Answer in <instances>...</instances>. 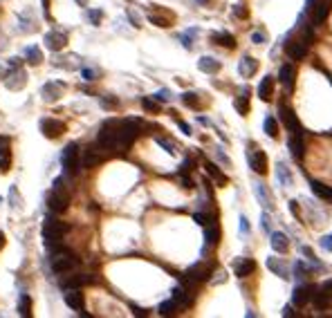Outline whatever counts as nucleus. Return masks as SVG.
Wrapping results in <instances>:
<instances>
[{
    "instance_id": "nucleus-1",
    "label": "nucleus",
    "mask_w": 332,
    "mask_h": 318,
    "mask_svg": "<svg viewBox=\"0 0 332 318\" xmlns=\"http://www.w3.org/2000/svg\"><path fill=\"white\" fill-rule=\"evenodd\" d=\"M139 130H142V121H137V119H108L99 130L97 144L103 146L106 150L123 153L139 137Z\"/></svg>"
},
{
    "instance_id": "nucleus-2",
    "label": "nucleus",
    "mask_w": 332,
    "mask_h": 318,
    "mask_svg": "<svg viewBox=\"0 0 332 318\" xmlns=\"http://www.w3.org/2000/svg\"><path fill=\"white\" fill-rule=\"evenodd\" d=\"M48 206L54 213H65L67 206H70V189L65 186L63 177H56L54 184H52V191L48 195Z\"/></svg>"
},
{
    "instance_id": "nucleus-3",
    "label": "nucleus",
    "mask_w": 332,
    "mask_h": 318,
    "mask_svg": "<svg viewBox=\"0 0 332 318\" xmlns=\"http://www.w3.org/2000/svg\"><path fill=\"white\" fill-rule=\"evenodd\" d=\"M50 264H52V271H54V274H67V271H72L76 264H79V258H76L72 251H67V249L56 247L54 253H52V258H50Z\"/></svg>"
},
{
    "instance_id": "nucleus-4",
    "label": "nucleus",
    "mask_w": 332,
    "mask_h": 318,
    "mask_svg": "<svg viewBox=\"0 0 332 318\" xmlns=\"http://www.w3.org/2000/svg\"><path fill=\"white\" fill-rule=\"evenodd\" d=\"M67 231H70V226H67L65 222H59V220L48 217V220H45V226H43V238H45V242H48V247L54 242V249H56Z\"/></svg>"
},
{
    "instance_id": "nucleus-5",
    "label": "nucleus",
    "mask_w": 332,
    "mask_h": 318,
    "mask_svg": "<svg viewBox=\"0 0 332 318\" xmlns=\"http://www.w3.org/2000/svg\"><path fill=\"white\" fill-rule=\"evenodd\" d=\"M108 157V150L103 148V146L99 144H95V146H88L86 150H83V159H81V164L86 166V168H95V166H99L103 164Z\"/></svg>"
},
{
    "instance_id": "nucleus-6",
    "label": "nucleus",
    "mask_w": 332,
    "mask_h": 318,
    "mask_svg": "<svg viewBox=\"0 0 332 318\" xmlns=\"http://www.w3.org/2000/svg\"><path fill=\"white\" fill-rule=\"evenodd\" d=\"M61 161H63L65 173H72V175L79 173V146H76V144H67Z\"/></svg>"
},
{
    "instance_id": "nucleus-7",
    "label": "nucleus",
    "mask_w": 332,
    "mask_h": 318,
    "mask_svg": "<svg viewBox=\"0 0 332 318\" xmlns=\"http://www.w3.org/2000/svg\"><path fill=\"white\" fill-rule=\"evenodd\" d=\"M65 130H67V126H65L63 121H59V119H50V117L40 119V132H43L48 139H59V137H63Z\"/></svg>"
},
{
    "instance_id": "nucleus-8",
    "label": "nucleus",
    "mask_w": 332,
    "mask_h": 318,
    "mask_svg": "<svg viewBox=\"0 0 332 318\" xmlns=\"http://www.w3.org/2000/svg\"><path fill=\"white\" fill-rule=\"evenodd\" d=\"M148 20L153 25H157V27H171L173 25V12H169V9H162V7H157V5H153V9L148 12Z\"/></svg>"
},
{
    "instance_id": "nucleus-9",
    "label": "nucleus",
    "mask_w": 332,
    "mask_h": 318,
    "mask_svg": "<svg viewBox=\"0 0 332 318\" xmlns=\"http://www.w3.org/2000/svg\"><path fill=\"white\" fill-rule=\"evenodd\" d=\"M209 276H211V264L198 262V264H193V267L186 269L184 278L189 280V283H202V280H206Z\"/></svg>"
},
{
    "instance_id": "nucleus-10",
    "label": "nucleus",
    "mask_w": 332,
    "mask_h": 318,
    "mask_svg": "<svg viewBox=\"0 0 332 318\" xmlns=\"http://www.w3.org/2000/svg\"><path fill=\"white\" fill-rule=\"evenodd\" d=\"M45 45H48V50H52V52L65 50V45H67V34H65V32H59V29H54V32H48V34H45Z\"/></svg>"
},
{
    "instance_id": "nucleus-11",
    "label": "nucleus",
    "mask_w": 332,
    "mask_h": 318,
    "mask_svg": "<svg viewBox=\"0 0 332 318\" xmlns=\"http://www.w3.org/2000/svg\"><path fill=\"white\" fill-rule=\"evenodd\" d=\"M278 112H281V114H278V117H281L283 126L287 128L292 134H301V126H299V121H297V114H294L292 110H289V108L285 106V103H283L281 108H278Z\"/></svg>"
},
{
    "instance_id": "nucleus-12",
    "label": "nucleus",
    "mask_w": 332,
    "mask_h": 318,
    "mask_svg": "<svg viewBox=\"0 0 332 318\" xmlns=\"http://www.w3.org/2000/svg\"><path fill=\"white\" fill-rule=\"evenodd\" d=\"M65 305L72 307L74 311H83V309H86V296L81 294L79 287H74V289H67V291H65Z\"/></svg>"
},
{
    "instance_id": "nucleus-13",
    "label": "nucleus",
    "mask_w": 332,
    "mask_h": 318,
    "mask_svg": "<svg viewBox=\"0 0 332 318\" xmlns=\"http://www.w3.org/2000/svg\"><path fill=\"white\" fill-rule=\"evenodd\" d=\"M249 166H252L254 173L265 175L267 173V155L263 150H252L249 153Z\"/></svg>"
},
{
    "instance_id": "nucleus-14",
    "label": "nucleus",
    "mask_w": 332,
    "mask_h": 318,
    "mask_svg": "<svg viewBox=\"0 0 332 318\" xmlns=\"http://www.w3.org/2000/svg\"><path fill=\"white\" fill-rule=\"evenodd\" d=\"M285 52H287V56L292 61H299L305 56V52H308V40H287L285 43Z\"/></svg>"
},
{
    "instance_id": "nucleus-15",
    "label": "nucleus",
    "mask_w": 332,
    "mask_h": 318,
    "mask_svg": "<svg viewBox=\"0 0 332 318\" xmlns=\"http://www.w3.org/2000/svg\"><path fill=\"white\" fill-rule=\"evenodd\" d=\"M12 168V150H9V137H0V173Z\"/></svg>"
},
{
    "instance_id": "nucleus-16",
    "label": "nucleus",
    "mask_w": 332,
    "mask_h": 318,
    "mask_svg": "<svg viewBox=\"0 0 332 318\" xmlns=\"http://www.w3.org/2000/svg\"><path fill=\"white\" fill-rule=\"evenodd\" d=\"M233 271H236L238 278H247V276H252L256 271V262L252 258H238L233 262Z\"/></svg>"
},
{
    "instance_id": "nucleus-17",
    "label": "nucleus",
    "mask_w": 332,
    "mask_h": 318,
    "mask_svg": "<svg viewBox=\"0 0 332 318\" xmlns=\"http://www.w3.org/2000/svg\"><path fill=\"white\" fill-rule=\"evenodd\" d=\"M312 287L310 285H301V287H297L294 289V294H292V302L297 307H303V305H308L310 302V298H312Z\"/></svg>"
},
{
    "instance_id": "nucleus-18",
    "label": "nucleus",
    "mask_w": 332,
    "mask_h": 318,
    "mask_svg": "<svg viewBox=\"0 0 332 318\" xmlns=\"http://www.w3.org/2000/svg\"><path fill=\"white\" fill-rule=\"evenodd\" d=\"M330 0H321V3H316L312 9H310V12H312V25L314 23H323L325 18H328V14H330Z\"/></svg>"
},
{
    "instance_id": "nucleus-19",
    "label": "nucleus",
    "mask_w": 332,
    "mask_h": 318,
    "mask_svg": "<svg viewBox=\"0 0 332 318\" xmlns=\"http://www.w3.org/2000/svg\"><path fill=\"white\" fill-rule=\"evenodd\" d=\"M40 95H43V99H45L48 103H52V101H56V99L63 95V85H61V83L50 81V83H45V85H43Z\"/></svg>"
},
{
    "instance_id": "nucleus-20",
    "label": "nucleus",
    "mask_w": 332,
    "mask_h": 318,
    "mask_svg": "<svg viewBox=\"0 0 332 318\" xmlns=\"http://www.w3.org/2000/svg\"><path fill=\"white\" fill-rule=\"evenodd\" d=\"M25 83H27V74H25L20 67H18V70L14 67V72L9 74V79L5 81V85H7L9 90H20V87H25Z\"/></svg>"
},
{
    "instance_id": "nucleus-21",
    "label": "nucleus",
    "mask_w": 332,
    "mask_h": 318,
    "mask_svg": "<svg viewBox=\"0 0 332 318\" xmlns=\"http://www.w3.org/2000/svg\"><path fill=\"white\" fill-rule=\"evenodd\" d=\"M274 76H265V79H261L258 83V97L263 99V101H272L274 97Z\"/></svg>"
},
{
    "instance_id": "nucleus-22",
    "label": "nucleus",
    "mask_w": 332,
    "mask_h": 318,
    "mask_svg": "<svg viewBox=\"0 0 332 318\" xmlns=\"http://www.w3.org/2000/svg\"><path fill=\"white\" fill-rule=\"evenodd\" d=\"M269 242H272V249L274 251H278V253H285L289 249V240H287V236L285 233H278V231H272L269 233Z\"/></svg>"
},
{
    "instance_id": "nucleus-23",
    "label": "nucleus",
    "mask_w": 332,
    "mask_h": 318,
    "mask_svg": "<svg viewBox=\"0 0 332 318\" xmlns=\"http://www.w3.org/2000/svg\"><path fill=\"white\" fill-rule=\"evenodd\" d=\"M258 70V61L252 59V56H242L240 59V65H238V72H240L245 79H249V76H254Z\"/></svg>"
},
{
    "instance_id": "nucleus-24",
    "label": "nucleus",
    "mask_w": 332,
    "mask_h": 318,
    "mask_svg": "<svg viewBox=\"0 0 332 318\" xmlns=\"http://www.w3.org/2000/svg\"><path fill=\"white\" fill-rule=\"evenodd\" d=\"M278 79H281V83H283L285 90L292 92V87H294V67H292V65H283V67H281V74H278Z\"/></svg>"
},
{
    "instance_id": "nucleus-25",
    "label": "nucleus",
    "mask_w": 332,
    "mask_h": 318,
    "mask_svg": "<svg viewBox=\"0 0 332 318\" xmlns=\"http://www.w3.org/2000/svg\"><path fill=\"white\" fill-rule=\"evenodd\" d=\"M211 40H214L216 45H222V48H227V50H233L236 48V38H233L231 34H227V32H218L211 36Z\"/></svg>"
},
{
    "instance_id": "nucleus-26",
    "label": "nucleus",
    "mask_w": 332,
    "mask_h": 318,
    "mask_svg": "<svg viewBox=\"0 0 332 318\" xmlns=\"http://www.w3.org/2000/svg\"><path fill=\"white\" fill-rule=\"evenodd\" d=\"M198 67L202 72H206V74H216V72L220 70V63H218L216 59H211V56H202L198 61Z\"/></svg>"
},
{
    "instance_id": "nucleus-27",
    "label": "nucleus",
    "mask_w": 332,
    "mask_h": 318,
    "mask_svg": "<svg viewBox=\"0 0 332 318\" xmlns=\"http://www.w3.org/2000/svg\"><path fill=\"white\" fill-rule=\"evenodd\" d=\"M204 240L206 244H218V240H220V229H218V224L209 222L204 226Z\"/></svg>"
},
{
    "instance_id": "nucleus-28",
    "label": "nucleus",
    "mask_w": 332,
    "mask_h": 318,
    "mask_svg": "<svg viewBox=\"0 0 332 318\" xmlns=\"http://www.w3.org/2000/svg\"><path fill=\"white\" fill-rule=\"evenodd\" d=\"M310 189H312L314 195H319V197H323V200H332V189L330 186H325V184H321V181H310Z\"/></svg>"
},
{
    "instance_id": "nucleus-29",
    "label": "nucleus",
    "mask_w": 332,
    "mask_h": 318,
    "mask_svg": "<svg viewBox=\"0 0 332 318\" xmlns=\"http://www.w3.org/2000/svg\"><path fill=\"white\" fill-rule=\"evenodd\" d=\"M289 153L294 155L297 159H303V142H301V134H292L289 137Z\"/></svg>"
},
{
    "instance_id": "nucleus-30",
    "label": "nucleus",
    "mask_w": 332,
    "mask_h": 318,
    "mask_svg": "<svg viewBox=\"0 0 332 318\" xmlns=\"http://www.w3.org/2000/svg\"><path fill=\"white\" fill-rule=\"evenodd\" d=\"M88 283H92V278L88 274H79V276H74V278H67L63 287H67V289H74V287H83V285H88Z\"/></svg>"
},
{
    "instance_id": "nucleus-31",
    "label": "nucleus",
    "mask_w": 332,
    "mask_h": 318,
    "mask_svg": "<svg viewBox=\"0 0 332 318\" xmlns=\"http://www.w3.org/2000/svg\"><path fill=\"white\" fill-rule=\"evenodd\" d=\"M233 106H236V110L240 112V114H247L249 112V90H247V87L240 92V95H238V99H236V103H233Z\"/></svg>"
},
{
    "instance_id": "nucleus-32",
    "label": "nucleus",
    "mask_w": 332,
    "mask_h": 318,
    "mask_svg": "<svg viewBox=\"0 0 332 318\" xmlns=\"http://www.w3.org/2000/svg\"><path fill=\"white\" fill-rule=\"evenodd\" d=\"M254 193H256V197L261 200V204L265 206V208H272V197H269V193L267 189L263 184H254Z\"/></svg>"
},
{
    "instance_id": "nucleus-33",
    "label": "nucleus",
    "mask_w": 332,
    "mask_h": 318,
    "mask_svg": "<svg viewBox=\"0 0 332 318\" xmlns=\"http://www.w3.org/2000/svg\"><path fill=\"white\" fill-rule=\"evenodd\" d=\"M330 302H332V296L328 294V291L321 289L319 294H314V307H316V309H328Z\"/></svg>"
},
{
    "instance_id": "nucleus-34",
    "label": "nucleus",
    "mask_w": 332,
    "mask_h": 318,
    "mask_svg": "<svg viewBox=\"0 0 332 318\" xmlns=\"http://www.w3.org/2000/svg\"><path fill=\"white\" fill-rule=\"evenodd\" d=\"M173 300L178 302L180 307H182V305L184 307L191 305V296H189V291H186L184 287H175V289H173Z\"/></svg>"
},
{
    "instance_id": "nucleus-35",
    "label": "nucleus",
    "mask_w": 332,
    "mask_h": 318,
    "mask_svg": "<svg viewBox=\"0 0 332 318\" xmlns=\"http://www.w3.org/2000/svg\"><path fill=\"white\" fill-rule=\"evenodd\" d=\"M276 177H278V181H281L283 186H289L292 184V175H289V168L283 164V161H278V166H276Z\"/></svg>"
},
{
    "instance_id": "nucleus-36",
    "label": "nucleus",
    "mask_w": 332,
    "mask_h": 318,
    "mask_svg": "<svg viewBox=\"0 0 332 318\" xmlns=\"http://www.w3.org/2000/svg\"><path fill=\"white\" fill-rule=\"evenodd\" d=\"M25 59H27V63L38 65V63H43V52L38 48H27L25 50Z\"/></svg>"
},
{
    "instance_id": "nucleus-37",
    "label": "nucleus",
    "mask_w": 332,
    "mask_h": 318,
    "mask_svg": "<svg viewBox=\"0 0 332 318\" xmlns=\"http://www.w3.org/2000/svg\"><path fill=\"white\" fill-rule=\"evenodd\" d=\"M18 314L20 316H32V298H29L27 294H23L20 296V302H18Z\"/></svg>"
},
{
    "instance_id": "nucleus-38",
    "label": "nucleus",
    "mask_w": 332,
    "mask_h": 318,
    "mask_svg": "<svg viewBox=\"0 0 332 318\" xmlns=\"http://www.w3.org/2000/svg\"><path fill=\"white\" fill-rule=\"evenodd\" d=\"M204 168H206V173H209V175H211V177H214V179L218 181V184H222V186L227 184V177L222 175L220 170H218V166H216V164H211V161H206V164H204Z\"/></svg>"
},
{
    "instance_id": "nucleus-39",
    "label": "nucleus",
    "mask_w": 332,
    "mask_h": 318,
    "mask_svg": "<svg viewBox=\"0 0 332 318\" xmlns=\"http://www.w3.org/2000/svg\"><path fill=\"white\" fill-rule=\"evenodd\" d=\"M265 132H267V137H272V139H276L278 137V126H276V119L272 117V114H267L265 117Z\"/></svg>"
},
{
    "instance_id": "nucleus-40",
    "label": "nucleus",
    "mask_w": 332,
    "mask_h": 318,
    "mask_svg": "<svg viewBox=\"0 0 332 318\" xmlns=\"http://www.w3.org/2000/svg\"><path fill=\"white\" fill-rule=\"evenodd\" d=\"M267 267L272 269L274 274L281 276V278H289V276H287V267H285L283 262H276V258H269V260H267Z\"/></svg>"
},
{
    "instance_id": "nucleus-41",
    "label": "nucleus",
    "mask_w": 332,
    "mask_h": 318,
    "mask_svg": "<svg viewBox=\"0 0 332 318\" xmlns=\"http://www.w3.org/2000/svg\"><path fill=\"white\" fill-rule=\"evenodd\" d=\"M175 309H178V302H175L173 298L159 305V314H162V316H171V314H175Z\"/></svg>"
},
{
    "instance_id": "nucleus-42",
    "label": "nucleus",
    "mask_w": 332,
    "mask_h": 318,
    "mask_svg": "<svg viewBox=\"0 0 332 318\" xmlns=\"http://www.w3.org/2000/svg\"><path fill=\"white\" fill-rule=\"evenodd\" d=\"M182 101H184L189 108H195V110L200 108V99H198V95H195V92H184V95H182Z\"/></svg>"
},
{
    "instance_id": "nucleus-43",
    "label": "nucleus",
    "mask_w": 332,
    "mask_h": 318,
    "mask_svg": "<svg viewBox=\"0 0 332 318\" xmlns=\"http://www.w3.org/2000/svg\"><path fill=\"white\" fill-rule=\"evenodd\" d=\"M195 34H198V29H191V32H186V34L180 36V40H182V45H184L186 50H191V48H193V43H191V38H193Z\"/></svg>"
},
{
    "instance_id": "nucleus-44",
    "label": "nucleus",
    "mask_w": 332,
    "mask_h": 318,
    "mask_svg": "<svg viewBox=\"0 0 332 318\" xmlns=\"http://www.w3.org/2000/svg\"><path fill=\"white\" fill-rule=\"evenodd\" d=\"M142 106H144V110H148V112H159V106L153 101V99H148V97L142 99Z\"/></svg>"
},
{
    "instance_id": "nucleus-45",
    "label": "nucleus",
    "mask_w": 332,
    "mask_h": 318,
    "mask_svg": "<svg viewBox=\"0 0 332 318\" xmlns=\"http://www.w3.org/2000/svg\"><path fill=\"white\" fill-rule=\"evenodd\" d=\"M88 18H90L92 25H99L101 18H103V14L99 12V9H90V12H88Z\"/></svg>"
},
{
    "instance_id": "nucleus-46",
    "label": "nucleus",
    "mask_w": 332,
    "mask_h": 318,
    "mask_svg": "<svg viewBox=\"0 0 332 318\" xmlns=\"http://www.w3.org/2000/svg\"><path fill=\"white\" fill-rule=\"evenodd\" d=\"M101 106L108 108V110H117V108H119V101H117V99H101Z\"/></svg>"
},
{
    "instance_id": "nucleus-47",
    "label": "nucleus",
    "mask_w": 332,
    "mask_h": 318,
    "mask_svg": "<svg viewBox=\"0 0 332 318\" xmlns=\"http://www.w3.org/2000/svg\"><path fill=\"white\" fill-rule=\"evenodd\" d=\"M193 220L198 222V224H202V226H206V224H209V222H214L209 215H204V213H195V215H193Z\"/></svg>"
},
{
    "instance_id": "nucleus-48",
    "label": "nucleus",
    "mask_w": 332,
    "mask_h": 318,
    "mask_svg": "<svg viewBox=\"0 0 332 318\" xmlns=\"http://www.w3.org/2000/svg\"><path fill=\"white\" fill-rule=\"evenodd\" d=\"M252 40H254L256 45H263V43L267 40V34H265V32H254V34H252Z\"/></svg>"
},
{
    "instance_id": "nucleus-49",
    "label": "nucleus",
    "mask_w": 332,
    "mask_h": 318,
    "mask_svg": "<svg viewBox=\"0 0 332 318\" xmlns=\"http://www.w3.org/2000/svg\"><path fill=\"white\" fill-rule=\"evenodd\" d=\"M233 14H236L238 18H247L249 16V12L245 9V5H236V7H233Z\"/></svg>"
},
{
    "instance_id": "nucleus-50",
    "label": "nucleus",
    "mask_w": 332,
    "mask_h": 318,
    "mask_svg": "<svg viewBox=\"0 0 332 318\" xmlns=\"http://www.w3.org/2000/svg\"><path fill=\"white\" fill-rule=\"evenodd\" d=\"M157 144H159V146H164V148H166V153H171V155L175 153V146L171 144V142H166V139H162V137H159V139H157Z\"/></svg>"
},
{
    "instance_id": "nucleus-51",
    "label": "nucleus",
    "mask_w": 332,
    "mask_h": 318,
    "mask_svg": "<svg viewBox=\"0 0 332 318\" xmlns=\"http://www.w3.org/2000/svg\"><path fill=\"white\" fill-rule=\"evenodd\" d=\"M97 76V70H90V67H83V79L86 81H95Z\"/></svg>"
},
{
    "instance_id": "nucleus-52",
    "label": "nucleus",
    "mask_w": 332,
    "mask_h": 318,
    "mask_svg": "<svg viewBox=\"0 0 332 318\" xmlns=\"http://www.w3.org/2000/svg\"><path fill=\"white\" fill-rule=\"evenodd\" d=\"M321 247H323L325 251H332V236H325L323 240H321Z\"/></svg>"
},
{
    "instance_id": "nucleus-53",
    "label": "nucleus",
    "mask_w": 332,
    "mask_h": 318,
    "mask_svg": "<svg viewBox=\"0 0 332 318\" xmlns=\"http://www.w3.org/2000/svg\"><path fill=\"white\" fill-rule=\"evenodd\" d=\"M155 99H157V101H169V99H171V92H169V90H159L157 95H155Z\"/></svg>"
},
{
    "instance_id": "nucleus-54",
    "label": "nucleus",
    "mask_w": 332,
    "mask_h": 318,
    "mask_svg": "<svg viewBox=\"0 0 332 318\" xmlns=\"http://www.w3.org/2000/svg\"><path fill=\"white\" fill-rule=\"evenodd\" d=\"M240 233H249V222H247V217H240Z\"/></svg>"
},
{
    "instance_id": "nucleus-55",
    "label": "nucleus",
    "mask_w": 332,
    "mask_h": 318,
    "mask_svg": "<svg viewBox=\"0 0 332 318\" xmlns=\"http://www.w3.org/2000/svg\"><path fill=\"white\" fill-rule=\"evenodd\" d=\"M261 222H263V229H265V231H269V215H267V213H263Z\"/></svg>"
},
{
    "instance_id": "nucleus-56",
    "label": "nucleus",
    "mask_w": 332,
    "mask_h": 318,
    "mask_svg": "<svg viewBox=\"0 0 332 318\" xmlns=\"http://www.w3.org/2000/svg\"><path fill=\"white\" fill-rule=\"evenodd\" d=\"M191 166H193V164H191V159H186L184 164H182V175L189 173V170H191Z\"/></svg>"
},
{
    "instance_id": "nucleus-57",
    "label": "nucleus",
    "mask_w": 332,
    "mask_h": 318,
    "mask_svg": "<svg viewBox=\"0 0 332 318\" xmlns=\"http://www.w3.org/2000/svg\"><path fill=\"white\" fill-rule=\"evenodd\" d=\"M178 123H180V128H182V130H184V134H191V126H189V123H184V121H180V119H178Z\"/></svg>"
},
{
    "instance_id": "nucleus-58",
    "label": "nucleus",
    "mask_w": 332,
    "mask_h": 318,
    "mask_svg": "<svg viewBox=\"0 0 332 318\" xmlns=\"http://www.w3.org/2000/svg\"><path fill=\"white\" fill-rule=\"evenodd\" d=\"M289 211H292L294 215H297V213H299V204H297V200H292V202H289Z\"/></svg>"
},
{
    "instance_id": "nucleus-59",
    "label": "nucleus",
    "mask_w": 332,
    "mask_h": 318,
    "mask_svg": "<svg viewBox=\"0 0 332 318\" xmlns=\"http://www.w3.org/2000/svg\"><path fill=\"white\" fill-rule=\"evenodd\" d=\"M133 314H135V316H146V309H139V307L133 305Z\"/></svg>"
},
{
    "instance_id": "nucleus-60",
    "label": "nucleus",
    "mask_w": 332,
    "mask_h": 318,
    "mask_svg": "<svg viewBox=\"0 0 332 318\" xmlns=\"http://www.w3.org/2000/svg\"><path fill=\"white\" fill-rule=\"evenodd\" d=\"M323 291H328V294L332 296V280H328V283H323Z\"/></svg>"
},
{
    "instance_id": "nucleus-61",
    "label": "nucleus",
    "mask_w": 332,
    "mask_h": 318,
    "mask_svg": "<svg viewBox=\"0 0 332 318\" xmlns=\"http://www.w3.org/2000/svg\"><path fill=\"white\" fill-rule=\"evenodd\" d=\"M292 314H294V311H292V307H289V305L283 307V316H292Z\"/></svg>"
},
{
    "instance_id": "nucleus-62",
    "label": "nucleus",
    "mask_w": 332,
    "mask_h": 318,
    "mask_svg": "<svg viewBox=\"0 0 332 318\" xmlns=\"http://www.w3.org/2000/svg\"><path fill=\"white\" fill-rule=\"evenodd\" d=\"M43 5H45V16L50 18V0H43Z\"/></svg>"
},
{
    "instance_id": "nucleus-63",
    "label": "nucleus",
    "mask_w": 332,
    "mask_h": 318,
    "mask_svg": "<svg viewBox=\"0 0 332 318\" xmlns=\"http://www.w3.org/2000/svg\"><path fill=\"white\" fill-rule=\"evenodd\" d=\"M3 247H5V233L0 231V249H3Z\"/></svg>"
},
{
    "instance_id": "nucleus-64",
    "label": "nucleus",
    "mask_w": 332,
    "mask_h": 318,
    "mask_svg": "<svg viewBox=\"0 0 332 318\" xmlns=\"http://www.w3.org/2000/svg\"><path fill=\"white\" fill-rule=\"evenodd\" d=\"M76 3H79L81 7H86V5H88V0H76Z\"/></svg>"
}]
</instances>
